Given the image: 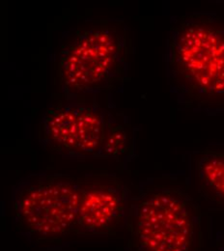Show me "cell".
I'll use <instances>...</instances> for the list:
<instances>
[{"label": "cell", "mask_w": 224, "mask_h": 251, "mask_svg": "<svg viewBox=\"0 0 224 251\" xmlns=\"http://www.w3.org/2000/svg\"><path fill=\"white\" fill-rule=\"evenodd\" d=\"M166 75L178 103L207 113L224 112V18L192 12L171 22Z\"/></svg>", "instance_id": "1"}, {"label": "cell", "mask_w": 224, "mask_h": 251, "mask_svg": "<svg viewBox=\"0 0 224 251\" xmlns=\"http://www.w3.org/2000/svg\"><path fill=\"white\" fill-rule=\"evenodd\" d=\"M39 141L61 157L74 160L131 157L133 135L127 120L82 98H68L44 112Z\"/></svg>", "instance_id": "2"}, {"label": "cell", "mask_w": 224, "mask_h": 251, "mask_svg": "<svg viewBox=\"0 0 224 251\" xmlns=\"http://www.w3.org/2000/svg\"><path fill=\"white\" fill-rule=\"evenodd\" d=\"M129 41L126 25L100 20L76 27L61 45L57 78L68 98L115 89L128 77Z\"/></svg>", "instance_id": "3"}, {"label": "cell", "mask_w": 224, "mask_h": 251, "mask_svg": "<svg viewBox=\"0 0 224 251\" xmlns=\"http://www.w3.org/2000/svg\"><path fill=\"white\" fill-rule=\"evenodd\" d=\"M199 204L184 189L163 185L131 196L126 227L129 251H202Z\"/></svg>", "instance_id": "4"}, {"label": "cell", "mask_w": 224, "mask_h": 251, "mask_svg": "<svg viewBox=\"0 0 224 251\" xmlns=\"http://www.w3.org/2000/svg\"><path fill=\"white\" fill-rule=\"evenodd\" d=\"M80 179L60 173H32L12 188L13 220L32 244H55L74 233Z\"/></svg>", "instance_id": "5"}, {"label": "cell", "mask_w": 224, "mask_h": 251, "mask_svg": "<svg viewBox=\"0 0 224 251\" xmlns=\"http://www.w3.org/2000/svg\"><path fill=\"white\" fill-rule=\"evenodd\" d=\"M128 188L115 176L99 174L80 179V199L74 235L112 236L126 225Z\"/></svg>", "instance_id": "6"}, {"label": "cell", "mask_w": 224, "mask_h": 251, "mask_svg": "<svg viewBox=\"0 0 224 251\" xmlns=\"http://www.w3.org/2000/svg\"><path fill=\"white\" fill-rule=\"evenodd\" d=\"M199 194L224 212V150L206 148L194 158Z\"/></svg>", "instance_id": "7"}, {"label": "cell", "mask_w": 224, "mask_h": 251, "mask_svg": "<svg viewBox=\"0 0 224 251\" xmlns=\"http://www.w3.org/2000/svg\"><path fill=\"white\" fill-rule=\"evenodd\" d=\"M218 251H224V238L223 239V241L221 242V244H219Z\"/></svg>", "instance_id": "8"}]
</instances>
